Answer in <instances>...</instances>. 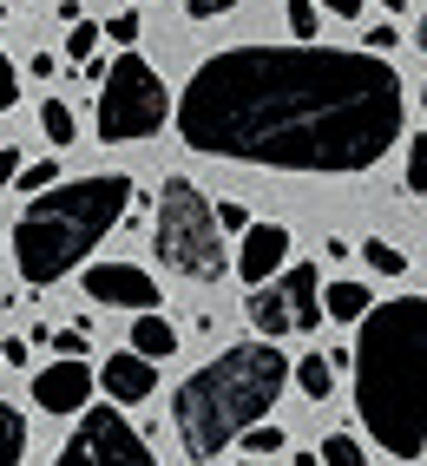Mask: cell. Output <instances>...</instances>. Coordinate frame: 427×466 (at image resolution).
I'll use <instances>...</instances> for the list:
<instances>
[{
  "mask_svg": "<svg viewBox=\"0 0 427 466\" xmlns=\"http://www.w3.org/2000/svg\"><path fill=\"white\" fill-rule=\"evenodd\" d=\"M369 309H375V296L361 283H329V296H322V316L329 322H361Z\"/></svg>",
  "mask_w": 427,
  "mask_h": 466,
  "instance_id": "obj_15",
  "label": "cell"
},
{
  "mask_svg": "<svg viewBox=\"0 0 427 466\" xmlns=\"http://www.w3.org/2000/svg\"><path fill=\"white\" fill-rule=\"evenodd\" d=\"M421 99H427V92H421Z\"/></svg>",
  "mask_w": 427,
  "mask_h": 466,
  "instance_id": "obj_40",
  "label": "cell"
},
{
  "mask_svg": "<svg viewBox=\"0 0 427 466\" xmlns=\"http://www.w3.org/2000/svg\"><path fill=\"white\" fill-rule=\"evenodd\" d=\"M414 46H421V53H427V14H421V26H414Z\"/></svg>",
  "mask_w": 427,
  "mask_h": 466,
  "instance_id": "obj_34",
  "label": "cell"
},
{
  "mask_svg": "<svg viewBox=\"0 0 427 466\" xmlns=\"http://www.w3.org/2000/svg\"><path fill=\"white\" fill-rule=\"evenodd\" d=\"M277 269H290V230L283 224H250L237 243V276L243 283H277Z\"/></svg>",
  "mask_w": 427,
  "mask_h": 466,
  "instance_id": "obj_10",
  "label": "cell"
},
{
  "mask_svg": "<svg viewBox=\"0 0 427 466\" xmlns=\"http://www.w3.org/2000/svg\"><path fill=\"white\" fill-rule=\"evenodd\" d=\"M237 466H263V460H237Z\"/></svg>",
  "mask_w": 427,
  "mask_h": 466,
  "instance_id": "obj_37",
  "label": "cell"
},
{
  "mask_svg": "<svg viewBox=\"0 0 427 466\" xmlns=\"http://www.w3.org/2000/svg\"><path fill=\"white\" fill-rule=\"evenodd\" d=\"M26 460V414L14 400H0V466H20Z\"/></svg>",
  "mask_w": 427,
  "mask_h": 466,
  "instance_id": "obj_17",
  "label": "cell"
},
{
  "mask_svg": "<svg viewBox=\"0 0 427 466\" xmlns=\"http://www.w3.org/2000/svg\"><path fill=\"white\" fill-rule=\"evenodd\" d=\"M381 7H408V0H381Z\"/></svg>",
  "mask_w": 427,
  "mask_h": 466,
  "instance_id": "obj_36",
  "label": "cell"
},
{
  "mask_svg": "<svg viewBox=\"0 0 427 466\" xmlns=\"http://www.w3.org/2000/svg\"><path fill=\"white\" fill-rule=\"evenodd\" d=\"M296 466H322V453H302V460H296Z\"/></svg>",
  "mask_w": 427,
  "mask_h": 466,
  "instance_id": "obj_35",
  "label": "cell"
},
{
  "mask_svg": "<svg viewBox=\"0 0 427 466\" xmlns=\"http://www.w3.org/2000/svg\"><path fill=\"white\" fill-rule=\"evenodd\" d=\"M79 283H86V296H93L99 309H132V316L158 309V283H151L138 263H93Z\"/></svg>",
  "mask_w": 427,
  "mask_h": 466,
  "instance_id": "obj_8",
  "label": "cell"
},
{
  "mask_svg": "<svg viewBox=\"0 0 427 466\" xmlns=\"http://www.w3.org/2000/svg\"><path fill=\"white\" fill-rule=\"evenodd\" d=\"M40 132H46L53 145H73V138H79V118L66 112V99H46V106H40Z\"/></svg>",
  "mask_w": 427,
  "mask_h": 466,
  "instance_id": "obj_18",
  "label": "cell"
},
{
  "mask_svg": "<svg viewBox=\"0 0 427 466\" xmlns=\"http://www.w3.org/2000/svg\"><path fill=\"white\" fill-rule=\"evenodd\" d=\"M53 466H158V460H151L145 433L118 408H86L79 427H73V441L59 447Z\"/></svg>",
  "mask_w": 427,
  "mask_h": 466,
  "instance_id": "obj_7",
  "label": "cell"
},
{
  "mask_svg": "<svg viewBox=\"0 0 427 466\" xmlns=\"http://www.w3.org/2000/svg\"><path fill=\"white\" fill-rule=\"evenodd\" d=\"M20 171H26V158H20V151H14V145H0V191H7V184H14Z\"/></svg>",
  "mask_w": 427,
  "mask_h": 466,
  "instance_id": "obj_29",
  "label": "cell"
},
{
  "mask_svg": "<svg viewBox=\"0 0 427 466\" xmlns=\"http://www.w3.org/2000/svg\"><path fill=\"white\" fill-rule=\"evenodd\" d=\"M237 0H191V20H218V14H230Z\"/></svg>",
  "mask_w": 427,
  "mask_h": 466,
  "instance_id": "obj_31",
  "label": "cell"
},
{
  "mask_svg": "<svg viewBox=\"0 0 427 466\" xmlns=\"http://www.w3.org/2000/svg\"><path fill=\"white\" fill-rule=\"evenodd\" d=\"M14 184H20L26 198H40V191H53V184H59V165H53V158H40V165H26Z\"/></svg>",
  "mask_w": 427,
  "mask_h": 466,
  "instance_id": "obj_23",
  "label": "cell"
},
{
  "mask_svg": "<svg viewBox=\"0 0 427 466\" xmlns=\"http://www.w3.org/2000/svg\"><path fill=\"white\" fill-rule=\"evenodd\" d=\"M355 368V420L394 460H421L427 447V296H394L361 316L349 349Z\"/></svg>",
  "mask_w": 427,
  "mask_h": 466,
  "instance_id": "obj_2",
  "label": "cell"
},
{
  "mask_svg": "<svg viewBox=\"0 0 427 466\" xmlns=\"http://www.w3.org/2000/svg\"><path fill=\"white\" fill-rule=\"evenodd\" d=\"M408 466H421V460H408Z\"/></svg>",
  "mask_w": 427,
  "mask_h": 466,
  "instance_id": "obj_39",
  "label": "cell"
},
{
  "mask_svg": "<svg viewBox=\"0 0 427 466\" xmlns=\"http://www.w3.org/2000/svg\"><path fill=\"white\" fill-rule=\"evenodd\" d=\"M283 388H290V355L277 341H237V349L210 355L198 375H185V388L171 394V427L191 460H218L277 408Z\"/></svg>",
  "mask_w": 427,
  "mask_h": 466,
  "instance_id": "obj_3",
  "label": "cell"
},
{
  "mask_svg": "<svg viewBox=\"0 0 427 466\" xmlns=\"http://www.w3.org/2000/svg\"><path fill=\"white\" fill-rule=\"evenodd\" d=\"M46 341L59 349V361H86V329H46Z\"/></svg>",
  "mask_w": 427,
  "mask_h": 466,
  "instance_id": "obj_26",
  "label": "cell"
},
{
  "mask_svg": "<svg viewBox=\"0 0 427 466\" xmlns=\"http://www.w3.org/2000/svg\"><path fill=\"white\" fill-rule=\"evenodd\" d=\"M99 40H106V26H93V20H73V26H66V59H73V66H86V59L99 53Z\"/></svg>",
  "mask_w": 427,
  "mask_h": 466,
  "instance_id": "obj_19",
  "label": "cell"
},
{
  "mask_svg": "<svg viewBox=\"0 0 427 466\" xmlns=\"http://www.w3.org/2000/svg\"><path fill=\"white\" fill-rule=\"evenodd\" d=\"M14 99H20V73H14L7 46H0V112H14Z\"/></svg>",
  "mask_w": 427,
  "mask_h": 466,
  "instance_id": "obj_28",
  "label": "cell"
},
{
  "mask_svg": "<svg viewBox=\"0 0 427 466\" xmlns=\"http://www.w3.org/2000/svg\"><path fill=\"white\" fill-rule=\"evenodd\" d=\"M165 118H171V92H165V79L151 73L138 53H118L112 66H106V79H99V118H93L99 145L151 138V132H165Z\"/></svg>",
  "mask_w": 427,
  "mask_h": 466,
  "instance_id": "obj_6",
  "label": "cell"
},
{
  "mask_svg": "<svg viewBox=\"0 0 427 466\" xmlns=\"http://www.w3.org/2000/svg\"><path fill=\"white\" fill-rule=\"evenodd\" d=\"M316 7H329V14H335V20H355V14H361V7H369V0H316Z\"/></svg>",
  "mask_w": 427,
  "mask_h": 466,
  "instance_id": "obj_32",
  "label": "cell"
},
{
  "mask_svg": "<svg viewBox=\"0 0 427 466\" xmlns=\"http://www.w3.org/2000/svg\"><path fill=\"white\" fill-rule=\"evenodd\" d=\"M402 177H408V191H414V198H427V138L408 145V171H402Z\"/></svg>",
  "mask_w": 427,
  "mask_h": 466,
  "instance_id": "obj_25",
  "label": "cell"
},
{
  "mask_svg": "<svg viewBox=\"0 0 427 466\" xmlns=\"http://www.w3.org/2000/svg\"><path fill=\"white\" fill-rule=\"evenodd\" d=\"M132 204V177H73L53 184L26 204V217L14 224V263L34 289L59 283L66 269H79L86 257L106 243V230L126 217Z\"/></svg>",
  "mask_w": 427,
  "mask_h": 466,
  "instance_id": "obj_4",
  "label": "cell"
},
{
  "mask_svg": "<svg viewBox=\"0 0 427 466\" xmlns=\"http://www.w3.org/2000/svg\"><path fill=\"white\" fill-rule=\"evenodd\" d=\"M0 14H7V0H0Z\"/></svg>",
  "mask_w": 427,
  "mask_h": 466,
  "instance_id": "obj_38",
  "label": "cell"
},
{
  "mask_svg": "<svg viewBox=\"0 0 427 466\" xmlns=\"http://www.w3.org/2000/svg\"><path fill=\"white\" fill-rule=\"evenodd\" d=\"M290 381L310 394V400H329V388H335V361H329V355H302V361L290 368Z\"/></svg>",
  "mask_w": 427,
  "mask_h": 466,
  "instance_id": "obj_16",
  "label": "cell"
},
{
  "mask_svg": "<svg viewBox=\"0 0 427 466\" xmlns=\"http://www.w3.org/2000/svg\"><path fill=\"white\" fill-rule=\"evenodd\" d=\"M283 289H290V309H296V335H316L329 322L322 316V276H316V263H290Z\"/></svg>",
  "mask_w": 427,
  "mask_h": 466,
  "instance_id": "obj_13",
  "label": "cell"
},
{
  "mask_svg": "<svg viewBox=\"0 0 427 466\" xmlns=\"http://www.w3.org/2000/svg\"><path fill=\"white\" fill-rule=\"evenodd\" d=\"M408 126L402 73L342 46H230L210 53L178 99V138L204 158L355 177L375 171Z\"/></svg>",
  "mask_w": 427,
  "mask_h": 466,
  "instance_id": "obj_1",
  "label": "cell"
},
{
  "mask_svg": "<svg viewBox=\"0 0 427 466\" xmlns=\"http://www.w3.org/2000/svg\"><path fill=\"white\" fill-rule=\"evenodd\" d=\"M361 263H369V269H381V276H402V269H408V257L394 250V243H381V237H369V243H361Z\"/></svg>",
  "mask_w": 427,
  "mask_h": 466,
  "instance_id": "obj_21",
  "label": "cell"
},
{
  "mask_svg": "<svg viewBox=\"0 0 427 466\" xmlns=\"http://www.w3.org/2000/svg\"><path fill=\"white\" fill-rule=\"evenodd\" d=\"M394 40H402V34H394V26H375V34H369V53H388Z\"/></svg>",
  "mask_w": 427,
  "mask_h": 466,
  "instance_id": "obj_33",
  "label": "cell"
},
{
  "mask_svg": "<svg viewBox=\"0 0 427 466\" xmlns=\"http://www.w3.org/2000/svg\"><path fill=\"white\" fill-rule=\"evenodd\" d=\"M218 230H224V237H243V230H250V210H243L237 198H224V204H218Z\"/></svg>",
  "mask_w": 427,
  "mask_h": 466,
  "instance_id": "obj_27",
  "label": "cell"
},
{
  "mask_svg": "<svg viewBox=\"0 0 427 466\" xmlns=\"http://www.w3.org/2000/svg\"><path fill=\"white\" fill-rule=\"evenodd\" d=\"M243 309H250V329H257L263 341H283V335H296V309H290L283 276H277V283H257Z\"/></svg>",
  "mask_w": 427,
  "mask_h": 466,
  "instance_id": "obj_12",
  "label": "cell"
},
{
  "mask_svg": "<svg viewBox=\"0 0 427 466\" xmlns=\"http://www.w3.org/2000/svg\"><path fill=\"white\" fill-rule=\"evenodd\" d=\"M316 26H322V7H316V0H290V34H296V40H316Z\"/></svg>",
  "mask_w": 427,
  "mask_h": 466,
  "instance_id": "obj_24",
  "label": "cell"
},
{
  "mask_svg": "<svg viewBox=\"0 0 427 466\" xmlns=\"http://www.w3.org/2000/svg\"><path fill=\"white\" fill-rule=\"evenodd\" d=\"M243 447H250V460H269V453L290 447V433L283 427H250V433H243Z\"/></svg>",
  "mask_w": 427,
  "mask_h": 466,
  "instance_id": "obj_22",
  "label": "cell"
},
{
  "mask_svg": "<svg viewBox=\"0 0 427 466\" xmlns=\"http://www.w3.org/2000/svg\"><path fill=\"white\" fill-rule=\"evenodd\" d=\"M151 250H158L165 269L191 276V283H218V276L230 269L224 230H218V204H210L191 177H165L158 224H151Z\"/></svg>",
  "mask_w": 427,
  "mask_h": 466,
  "instance_id": "obj_5",
  "label": "cell"
},
{
  "mask_svg": "<svg viewBox=\"0 0 427 466\" xmlns=\"http://www.w3.org/2000/svg\"><path fill=\"white\" fill-rule=\"evenodd\" d=\"M322 466H369V453H361L355 433H329V441H322Z\"/></svg>",
  "mask_w": 427,
  "mask_h": 466,
  "instance_id": "obj_20",
  "label": "cell"
},
{
  "mask_svg": "<svg viewBox=\"0 0 427 466\" xmlns=\"http://www.w3.org/2000/svg\"><path fill=\"white\" fill-rule=\"evenodd\" d=\"M93 388H99V375H93L86 361H53V368H40V375H34V400H40L46 414H86Z\"/></svg>",
  "mask_w": 427,
  "mask_h": 466,
  "instance_id": "obj_9",
  "label": "cell"
},
{
  "mask_svg": "<svg viewBox=\"0 0 427 466\" xmlns=\"http://www.w3.org/2000/svg\"><path fill=\"white\" fill-rule=\"evenodd\" d=\"M132 349H138L145 361H165V355H178V329L158 316V309H145V316L132 322Z\"/></svg>",
  "mask_w": 427,
  "mask_h": 466,
  "instance_id": "obj_14",
  "label": "cell"
},
{
  "mask_svg": "<svg viewBox=\"0 0 427 466\" xmlns=\"http://www.w3.org/2000/svg\"><path fill=\"white\" fill-rule=\"evenodd\" d=\"M106 40H118V46H132V40H138V14H118V20L106 26Z\"/></svg>",
  "mask_w": 427,
  "mask_h": 466,
  "instance_id": "obj_30",
  "label": "cell"
},
{
  "mask_svg": "<svg viewBox=\"0 0 427 466\" xmlns=\"http://www.w3.org/2000/svg\"><path fill=\"white\" fill-rule=\"evenodd\" d=\"M99 388L112 394V408H132V400H151V394H158V361H145L138 349H126V355H112V361L99 368Z\"/></svg>",
  "mask_w": 427,
  "mask_h": 466,
  "instance_id": "obj_11",
  "label": "cell"
}]
</instances>
